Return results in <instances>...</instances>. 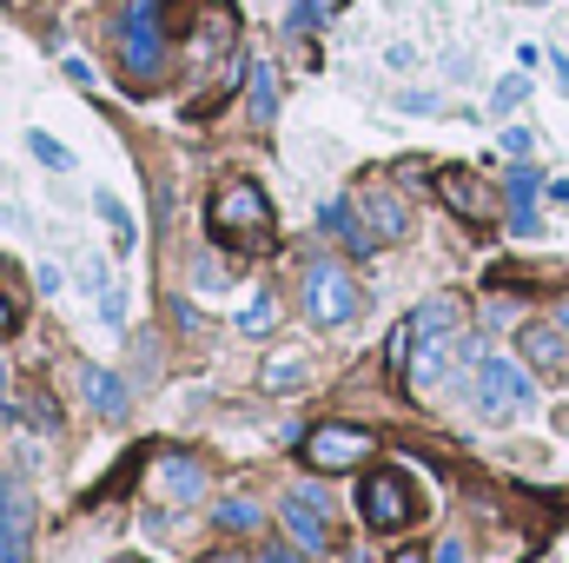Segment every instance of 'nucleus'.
I'll return each mask as SVG.
<instances>
[{"label": "nucleus", "instance_id": "nucleus-15", "mask_svg": "<svg viewBox=\"0 0 569 563\" xmlns=\"http://www.w3.org/2000/svg\"><path fill=\"white\" fill-rule=\"evenodd\" d=\"M523 352H530V365L557 372V365H563V332H557V325H523Z\"/></svg>", "mask_w": 569, "mask_h": 563}, {"label": "nucleus", "instance_id": "nucleus-19", "mask_svg": "<svg viewBox=\"0 0 569 563\" xmlns=\"http://www.w3.org/2000/svg\"><path fill=\"white\" fill-rule=\"evenodd\" d=\"M212 517H219V531H259V504H246V497H226Z\"/></svg>", "mask_w": 569, "mask_h": 563}, {"label": "nucleus", "instance_id": "nucleus-14", "mask_svg": "<svg viewBox=\"0 0 569 563\" xmlns=\"http://www.w3.org/2000/svg\"><path fill=\"white\" fill-rule=\"evenodd\" d=\"M246 87H252V120L272 127V120H279V73H272V60H259Z\"/></svg>", "mask_w": 569, "mask_h": 563}, {"label": "nucleus", "instance_id": "nucleus-30", "mask_svg": "<svg viewBox=\"0 0 569 563\" xmlns=\"http://www.w3.org/2000/svg\"><path fill=\"white\" fill-rule=\"evenodd\" d=\"M7 325H13V305H7V298H0V332H7Z\"/></svg>", "mask_w": 569, "mask_h": 563}, {"label": "nucleus", "instance_id": "nucleus-32", "mask_svg": "<svg viewBox=\"0 0 569 563\" xmlns=\"http://www.w3.org/2000/svg\"><path fill=\"white\" fill-rule=\"evenodd\" d=\"M0 405H7V365H0Z\"/></svg>", "mask_w": 569, "mask_h": 563}, {"label": "nucleus", "instance_id": "nucleus-20", "mask_svg": "<svg viewBox=\"0 0 569 563\" xmlns=\"http://www.w3.org/2000/svg\"><path fill=\"white\" fill-rule=\"evenodd\" d=\"M27 152H33L40 166H53V172H73V152L60 140H47V134H27Z\"/></svg>", "mask_w": 569, "mask_h": 563}, {"label": "nucleus", "instance_id": "nucleus-9", "mask_svg": "<svg viewBox=\"0 0 569 563\" xmlns=\"http://www.w3.org/2000/svg\"><path fill=\"white\" fill-rule=\"evenodd\" d=\"M358 206H365V226H371V239H378V246H398V239L411 233V213H405V199H398V192L365 186V192H358Z\"/></svg>", "mask_w": 569, "mask_h": 563}, {"label": "nucleus", "instance_id": "nucleus-27", "mask_svg": "<svg viewBox=\"0 0 569 563\" xmlns=\"http://www.w3.org/2000/svg\"><path fill=\"white\" fill-rule=\"evenodd\" d=\"M192 273H199V285H226V266H212V259H199Z\"/></svg>", "mask_w": 569, "mask_h": 563}, {"label": "nucleus", "instance_id": "nucleus-25", "mask_svg": "<svg viewBox=\"0 0 569 563\" xmlns=\"http://www.w3.org/2000/svg\"><path fill=\"white\" fill-rule=\"evenodd\" d=\"M430 563H470V551H463V537H443V544L430 551Z\"/></svg>", "mask_w": 569, "mask_h": 563}, {"label": "nucleus", "instance_id": "nucleus-2", "mask_svg": "<svg viewBox=\"0 0 569 563\" xmlns=\"http://www.w3.org/2000/svg\"><path fill=\"white\" fill-rule=\"evenodd\" d=\"M120 67L133 80V93H146V80H159V67H166V0H127Z\"/></svg>", "mask_w": 569, "mask_h": 563}, {"label": "nucleus", "instance_id": "nucleus-31", "mask_svg": "<svg viewBox=\"0 0 569 563\" xmlns=\"http://www.w3.org/2000/svg\"><path fill=\"white\" fill-rule=\"evenodd\" d=\"M391 563H430V557H418V551H398V557H391Z\"/></svg>", "mask_w": 569, "mask_h": 563}, {"label": "nucleus", "instance_id": "nucleus-23", "mask_svg": "<svg viewBox=\"0 0 569 563\" xmlns=\"http://www.w3.org/2000/svg\"><path fill=\"white\" fill-rule=\"evenodd\" d=\"M140 457H146V451H133V457H127V464H120V471H113V477H107V484H100V491L87 497V504H107V497H120V491H127V477L140 471Z\"/></svg>", "mask_w": 569, "mask_h": 563}, {"label": "nucleus", "instance_id": "nucleus-21", "mask_svg": "<svg viewBox=\"0 0 569 563\" xmlns=\"http://www.w3.org/2000/svg\"><path fill=\"white\" fill-rule=\"evenodd\" d=\"M272 325H279V305H272V298L259 292V298H252V305L239 312V332H272Z\"/></svg>", "mask_w": 569, "mask_h": 563}, {"label": "nucleus", "instance_id": "nucleus-35", "mask_svg": "<svg viewBox=\"0 0 569 563\" xmlns=\"http://www.w3.org/2000/svg\"><path fill=\"white\" fill-rule=\"evenodd\" d=\"M523 7H543V0H523Z\"/></svg>", "mask_w": 569, "mask_h": 563}, {"label": "nucleus", "instance_id": "nucleus-3", "mask_svg": "<svg viewBox=\"0 0 569 563\" xmlns=\"http://www.w3.org/2000/svg\"><path fill=\"white\" fill-rule=\"evenodd\" d=\"M358 511H365V524L371 531H405L411 517H418V491H411V477L405 471H365V484H358Z\"/></svg>", "mask_w": 569, "mask_h": 563}, {"label": "nucleus", "instance_id": "nucleus-22", "mask_svg": "<svg viewBox=\"0 0 569 563\" xmlns=\"http://www.w3.org/2000/svg\"><path fill=\"white\" fill-rule=\"evenodd\" d=\"M523 100H530V80H523V73L497 80V93H490V107H497V113H510V107H523Z\"/></svg>", "mask_w": 569, "mask_h": 563}, {"label": "nucleus", "instance_id": "nucleus-18", "mask_svg": "<svg viewBox=\"0 0 569 563\" xmlns=\"http://www.w3.org/2000/svg\"><path fill=\"white\" fill-rule=\"evenodd\" d=\"M93 206H100V219L113 226V246H120V253H133V219H127V206H120L113 192H93Z\"/></svg>", "mask_w": 569, "mask_h": 563}, {"label": "nucleus", "instance_id": "nucleus-4", "mask_svg": "<svg viewBox=\"0 0 569 563\" xmlns=\"http://www.w3.org/2000/svg\"><path fill=\"white\" fill-rule=\"evenodd\" d=\"M358 312V285L338 259H311L305 266V318L311 325H345Z\"/></svg>", "mask_w": 569, "mask_h": 563}, {"label": "nucleus", "instance_id": "nucleus-26", "mask_svg": "<svg viewBox=\"0 0 569 563\" xmlns=\"http://www.w3.org/2000/svg\"><path fill=\"white\" fill-rule=\"evenodd\" d=\"M405 113H437V93H398Z\"/></svg>", "mask_w": 569, "mask_h": 563}, {"label": "nucleus", "instance_id": "nucleus-12", "mask_svg": "<svg viewBox=\"0 0 569 563\" xmlns=\"http://www.w3.org/2000/svg\"><path fill=\"white\" fill-rule=\"evenodd\" d=\"M537 186H543V179H537V166H517V172H510V186H503V192H510V226H517V233H537V213H530Z\"/></svg>", "mask_w": 569, "mask_h": 563}, {"label": "nucleus", "instance_id": "nucleus-34", "mask_svg": "<svg viewBox=\"0 0 569 563\" xmlns=\"http://www.w3.org/2000/svg\"><path fill=\"white\" fill-rule=\"evenodd\" d=\"M0 186H7V166H0Z\"/></svg>", "mask_w": 569, "mask_h": 563}, {"label": "nucleus", "instance_id": "nucleus-16", "mask_svg": "<svg viewBox=\"0 0 569 563\" xmlns=\"http://www.w3.org/2000/svg\"><path fill=\"white\" fill-rule=\"evenodd\" d=\"M318 219H325V233H345V239H351V253H371V246H378V239H371V226H358V219H351V206H345V199H331Z\"/></svg>", "mask_w": 569, "mask_h": 563}, {"label": "nucleus", "instance_id": "nucleus-36", "mask_svg": "<svg viewBox=\"0 0 569 563\" xmlns=\"http://www.w3.org/2000/svg\"><path fill=\"white\" fill-rule=\"evenodd\" d=\"M563 325H569V305H563Z\"/></svg>", "mask_w": 569, "mask_h": 563}, {"label": "nucleus", "instance_id": "nucleus-5", "mask_svg": "<svg viewBox=\"0 0 569 563\" xmlns=\"http://www.w3.org/2000/svg\"><path fill=\"white\" fill-rule=\"evenodd\" d=\"M537 405V392H530V378L510 365V358H477V412L483 418H517V412H530Z\"/></svg>", "mask_w": 569, "mask_h": 563}, {"label": "nucleus", "instance_id": "nucleus-33", "mask_svg": "<svg viewBox=\"0 0 569 563\" xmlns=\"http://www.w3.org/2000/svg\"><path fill=\"white\" fill-rule=\"evenodd\" d=\"M206 563H239V557H206Z\"/></svg>", "mask_w": 569, "mask_h": 563}, {"label": "nucleus", "instance_id": "nucleus-10", "mask_svg": "<svg viewBox=\"0 0 569 563\" xmlns=\"http://www.w3.org/2000/svg\"><path fill=\"white\" fill-rule=\"evenodd\" d=\"M437 192H443V206H450V213H463V219H477V226L497 213V206H490V192H483V179H477V172H463V166H443V172H437Z\"/></svg>", "mask_w": 569, "mask_h": 563}, {"label": "nucleus", "instance_id": "nucleus-8", "mask_svg": "<svg viewBox=\"0 0 569 563\" xmlns=\"http://www.w3.org/2000/svg\"><path fill=\"white\" fill-rule=\"evenodd\" d=\"M284 531H291V537H298L305 551H331V524H325V497L298 484V491L284 497Z\"/></svg>", "mask_w": 569, "mask_h": 563}, {"label": "nucleus", "instance_id": "nucleus-24", "mask_svg": "<svg viewBox=\"0 0 569 563\" xmlns=\"http://www.w3.org/2000/svg\"><path fill=\"white\" fill-rule=\"evenodd\" d=\"M503 152H510V159H530V146H537V134H530V127H503Z\"/></svg>", "mask_w": 569, "mask_h": 563}, {"label": "nucleus", "instance_id": "nucleus-6", "mask_svg": "<svg viewBox=\"0 0 569 563\" xmlns=\"http://www.w3.org/2000/svg\"><path fill=\"white\" fill-rule=\"evenodd\" d=\"M378 444H371V431L365 424H311L305 431V457L318 464V471H351V464H365Z\"/></svg>", "mask_w": 569, "mask_h": 563}, {"label": "nucleus", "instance_id": "nucleus-29", "mask_svg": "<svg viewBox=\"0 0 569 563\" xmlns=\"http://www.w3.org/2000/svg\"><path fill=\"white\" fill-rule=\"evenodd\" d=\"M550 199H557V206H569V179H557V186H550Z\"/></svg>", "mask_w": 569, "mask_h": 563}, {"label": "nucleus", "instance_id": "nucleus-1", "mask_svg": "<svg viewBox=\"0 0 569 563\" xmlns=\"http://www.w3.org/2000/svg\"><path fill=\"white\" fill-rule=\"evenodd\" d=\"M206 233L232 253H272V199L259 186H219L206 206Z\"/></svg>", "mask_w": 569, "mask_h": 563}, {"label": "nucleus", "instance_id": "nucleus-7", "mask_svg": "<svg viewBox=\"0 0 569 563\" xmlns=\"http://www.w3.org/2000/svg\"><path fill=\"white\" fill-rule=\"evenodd\" d=\"M27 544H33V497L20 477L0 471V563H27Z\"/></svg>", "mask_w": 569, "mask_h": 563}, {"label": "nucleus", "instance_id": "nucleus-28", "mask_svg": "<svg viewBox=\"0 0 569 563\" xmlns=\"http://www.w3.org/2000/svg\"><path fill=\"white\" fill-rule=\"evenodd\" d=\"M259 563H298V551H284V544H272V551H266Z\"/></svg>", "mask_w": 569, "mask_h": 563}, {"label": "nucleus", "instance_id": "nucleus-17", "mask_svg": "<svg viewBox=\"0 0 569 563\" xmlns=\"http://www.w3.org/2000/svg\"><path fill=\"white\" fill-rule=\"evenodd\" d=\"M87 398H93V405H100L107 418H120V412H127V385H120L113 372H100V365L87 372Z\"/></svg>", "mask_w": 569, "mask_h": 563}, {"label": "nucleus", "instance_id": "nucleus-11", "mask_svg": "<svg viewBox=\"0 0 569 563\" xmlns=\"http://www.w3.org/2000/svg\"><path fill=\"white\" fill-rule=\"evenodd\" d=\"M159 477H166V491H172L179 504H199V497H206V464L186 457V451H166V457H159Z\"/></svg>", "mask_w": 569, "mask_h": 563}, {"label": "nucleus", "instance_id": "nucleus-13", "mask_svg": "<svg viewBox=\"0 0 569 563\" xmlns=\"http://www.w3.org/2000/svg\"><path fill=\"white\" fill-rule=\"evenodd\" d=\"M305 378H311V358H305V352H279V358H266V372H259L266 392H298Z\"/></svg>", "mask_w": 569, "mask_h": 563}]
</instances>
